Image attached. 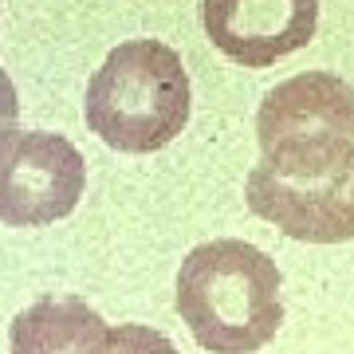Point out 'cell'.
Returning a JSON list of instances; mask_svg holds the SVG:
<instances>
[{
	"mask_svg": "<svg viewBox=\"0 0 354 354\" xmlns=\"http://www.w3.org/2000/svg\"><path fill=\"white\" fill-rule=\"evenodd\" d=\"M177 315L209 354H256L283 323L276 260L248 241L197 244L177 272Z\"/></svg>",
	"mask_w": 354,
	"mask_h": 354,
	"instance_id": "1",
	"label": "cell"
},
{
	"mask_svg": "<svg viewBox=\"0 0 354 354\" xmlns=\"http://www.w3.org/2000/svg\"><path fill=\"white\" fill-rule=\"evenodd\" d=\"M189 71L162 39H127L91 75L83 118L118 153H153L185 130Z\"/></svg>",
	"mask_w": 354,
	"mask_h": 354,
	"instance_id": "2",
	"label": "cell"
},
{
	"mask_svg": "<svg viewBox=\"0 0 354 354\" xmlns=\"http://www.w3.org/2000/svg\"><path fill=\"white\" fill-rule=\"evenodd\" d=\"M268 174H323L354 158V87L330 71H304L272 87L256 114Z\"/></svg>",
	"mask_w": 354,
	"mask_h": 354,
	"instance_id": "3",
	"label": "cell"
},
{
	"mask_svg": "<svg viewBox=\"0 0 354 354\" xmlns=\"http://www.w3.org/2000/svg\"><path fill=\"white\" fill-rule=\"evenodd\" d=\"M87 189L83 153L51 130L0 134V221L12 228H44L75 213Z\"/></svg>",
	"mask_w": 354,
	"mask_h": 354,
	"instance_id": "4",
	"label": "cell"
},
{
	"mask_svg": "<svg viewBox=\"0 0 354 354\" xmlns=\"http://www.w3.org/2000/svg\"><path fill=\"white\" fill-rule=\"evenodd\" d=\"M244 201L260 221L304 244H342L354 236V158L323 174L279 177L252 165Z\"/></svg>",
	"mask_w": 354,
	"mask_h": 354,
	"instance_id": "5",
	"label": "cell"
},
{
	"mask_svg": "<svg viewBox=\"0 0 354 354\" xmlns=\"http://www.w3.org/2000/svg\"><path fill=\"white\" fill-rule=\"evenodd\" d=\"M205 36L244 67H272L311 44L319 0H201Z\"/></svg>",
	"mask_w": 354,
	"mask_h": 354,
	"instance_id": "6",
	"label": "cell"
},
{
	"mask_svg": "<svg viewBox=\"0 0 354 354\" xmlns=\"http://www.w3.org/2000/svg\"><path fill=\"white\" fill-rule=\"evenodd\" d=\"M106 323L79 295H44L8 327L12 354H95Z\"/></svg>",
	"mask_w": 354,
	"mask_h": 354,
	"instance_id": "7",
	"label": "cell"
},
{
	"mask_svg": "<svg viewBox=\"0 0 354 354\" xmlns=\"http://www.w3.org/2000/svg\"><path fill=\"white\" fill-rule=\"evenodd\" d=\"M95 354H177V346L162 330L142 327V323H122V327H106Z\"/></svg>",
	"mask_w": 354,
	"mask_h": 354,
	"instance_id": "8",
	"label": "cell"
},
{
	"mask_svg": "<svg viewBox=\"0 0 354 354\" xmlns=\"http://www.w3.org/2000/svg\"><path fill=\"white\" fill-rule=\"evenodd\" d=\"M20 122V99H16V83L8 79V71L0 67V134L16 130Z\"/></svg>",
	"mask_w": 354,
	"mask_h": 354,
	"instance_id": "9",
	"label": "cell"
}]
</instances>
